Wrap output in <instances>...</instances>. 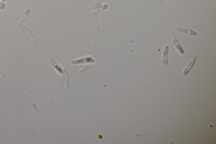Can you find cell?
Returning a JSON list of instances; mask_svg holds the SVG:
<instances>
[{
	"instance_id": "cell-11",
	"label": "cell",
	"mask_w": 216,
	"mask_h": 144,
	"mask_svg": "<svg viewBox=\"0 0 216 144\" xmlns=\"http://www.w3.org/2000/svg\"><path fill=\"white\" fill-rule=\"evenodd\" d=\"M1 1V0H0V1Z\"/></svg>"
},
{
	"instance_id": "cell-5",
	"label": "cell",
	"mask_w": 216,
	"mask_h": 144,
	"mask_svg": "<svg viewBox=\"0 0 216 144\" xmlns=\"http://www.w3.org/2000/svg\"><path fill=\"white\" fill-rule=\"evenodd\" d=\"M177 31L181 33L186 34L190 35L192 36L197 35V34L194 31L190 29H187L185 28H178L176 29Z\"/></svg>"
},
{
	"instance_id": "cell-4",
	"label": "cell",
	"mask_w": 216,
	"mask_h": 144,
	"mask_svg": "<svg viewBox=\"0 0 216 144\" xmlns=\"http://www.w3.org/2000/svg\"><path fill=\"white\" fill-rule=\"evenodd\" d=\"M31 9L30 8L28 9L25 11L22 14V15L20 16L19 17V19L17 20V25H20L23 22L24 20L27 18L29 16L31 13Z\"/></svg>"
},
{
	"instance_id": "cell-7",
	"label": "cell",
	"mask_w": 216,
	"mask_h": 144,
	"mask_svg": "<svg viewBox=\"0 0 216 144\" xmlns=\"http://www.w3.org/2000/svg\"><path fill=\"white\" fill-rule=\"evenodd\" d=\"M6 20V18L4 17H0V22L5 21Z\"/></svg>"
},
{
	"instance_id": "cell-6",
	"label": "cell",
	"mask_w": 216,
	"mask_h": 144,
	"mask_svg": "<svg viewBox=\"0 0 216 144\" xmlns=\"http://www.w3.org/2000/svg\"><path fill=\"white\" fill-rule=\"evenodd\" d=\"M21 29L23 31V33L24 34L27 36L30 40L32 42L34 43H36V40L35 38L33 37V36L32 35L31 33L30 32L29 30L28 29L24 26H22L21 27Z\"/></svg>"
},
{
	"instance_id": "cell-2",
	"label": "cell",
	"mask_w": 216,
	"mask_h": 144,
	"mask_svg": "<svg viewBox=\"0 0 216 144\" xmlns=\"http://www.w3.org/2000/svg\"><path fill=\"white\" fill-rule=\"evenodd\" d=\"M171 41L173 44V46L175 47L176 49L177 50L179 53L181 55H183L185 53L184 49L183 47H182L181 44H180L179 41L176 39V38L174 36H172L171 37Z\"/></svg>"
},
{
	"instance_id": "cell-3",
	"label": "cell",
	"mask_w": 216,
	"mask_h": 144,
	"mask_svg": "<svg viewBox=\"0 0 216 144\" xmlns=\"http://www.w3.org/2000/svg\"><path fill=\"white\" fill-rule=\"evenodd\" d=\"M169 47L168 46L166 45L165 47L163 53V63L164 66H167L168 65V55L169 54Z\"/></svg>"
},
{
	"instance_id": "cell-1",
	"label": "cell",
	"mask_w": 216,
	"mask_h": 144,
	"mask_svg": "<svg viewBox=\"0 0 216 144\" xmlns=\"http://www.w3.org/2000/svg\"><path fill=\"white\" fill-rule=\"evenodd\" d=\"M196 59V55H194L193 57V58H192L190 61H189L188 63L186 66L185 68H184L183 72V75L184 76H186L187 74H188L189 72H190V71L191 69L192 68L194 64L195 63Z\"/></svg>"
},
{
	"instance_id": "cell-10",
	"label": "cell",
	"mask_w": 216,
	"mask_h": 144,
	"mask_svg": "<svg viewBox=\"0 0 216 144\" xmlns=\"http://www.w3.org/2000/svg\"><path fill=\"white\" fill-rule=\"evenodd\" d=\"M1 1H6V0H1Z\"/></svg>"
},
{
	"instance_id": "cell-9",
	"label": "cell",
	"mask_w": 216,
	"mask_h": 144,
	"mask_svg": "<svg viewBox=\"0 0 216 144\" xmlns=\"http://www.w3.org/2000/svg\"><path fill=\"white\" fill-rule=\"evenodd\" d=\"M156 1L158 2L159 4H163V1H162V0H156Z\"/></svg>"
},
{
	"instance_id": "cell-8",
	"label": "cell",
	"mask_w": 216,
	"mask_h": 144,
	"mask_svg": "<svg viewBox=\"0 0 216 144\" xmlns=\"http://www.w3.org/2000/svg\"><path fill=\"white\" fill-rule=\"evenodd\" d=\"M4 76L3 73L0 71V77H1V78H4Z\"/></svg>"
}]
</instances>
